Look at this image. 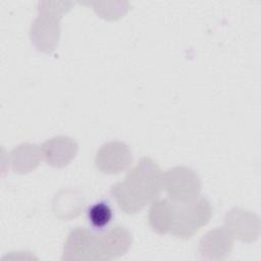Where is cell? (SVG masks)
Masks as SVG:
<instances>
[{"mask_svg":"<svg viewBox=\"0 0 261 261\" xmlns=\"http://www.w3.org/2000/svg\"><path fill=\"white\" fill-rule=\"evenodd\" d=\"M162 178L163 173L157 163L149 157H143L127 172L124 181L111 187L110 195L122 212L136 214L147 204L158 200Z\"/></svg>","mask_w":261,"mask_h":261,"instance_id":"1","label":"cell"},{"mask_svg":"<svg viewBox=\"0 0 261 261\" xmlns=\"http://www.w3.org/2000/svg\"><path fill=\"white\" fill-rule=\"evenodd\" d=\"M211 214L210 202L205 197L199 196L186 203L172 202V223L169 232L180 239H190L209 222Z\"/></svg>","mask_w":261,"mask_h":261,"instance_id":"2","label":"cell"},{"mask_svg":"<svg viewBox=\"0 0 261 261\" xmlns=\"http://www.w3.org/2000/svg\"><path fill=\"white\" fill-rule=\"evenodd\" d=\"M162 189L172 202H191L200 195L201 179L192 168L174 166L167 169L163 174Z\"/></svg>","mask_w":261,"mask_h":261,"instance_id":"3","label":"cell"},{"mask_svg":"<svg viewBox=\"0 0 261 261\" xmlns=\"http://www.w3.org/2000/svg\"><path fill=\"white\" fill-rule=\"evenodd\" d=\"M61 259L104 260L99 234L85 227H74L65 240Z\"/></svg>","mask_w":261,"mask_h":261,"instance_id":"4","label":"cell"},{"mask_svg":"<svg viewBox=\"0 0 261 261\" xmlns=\"http://www.w3.org/2000/svg\"><path fill=\"white\" fill-rule=\"evenodd\" d=\"M39 15L32 22L30 38L35 48L43 53H51L58 45L61 16L48 11H38Z\"/></svg>","mask_w":261,"mask_h":261,"instance_id":"5","label":"cell"},{"mask_svg":"<svg viewBox=\"0 0 261 261\" xmlns=\"http://www.w3.org/2000/svg\"><path fill=\"white\" fill-rule=\"evenodd\" d=\"M133 161L129 147L119 141L103 144L95 157V166L106 174H117L126 170Z\"/></svg>","mask_w":261,"mask_h":261,"instance_id":"6","label":"cell"},{"mask_svg":"<svg viewBox=\"0 0 261 261\" xmlns=\"http://www.w3.org/2000/svg\"><path fill=\"white\" fill-rule=\"evenodd\" d=\"M224 227L233 239L254 243L260 234V218L250 210L234 207L225 214Z\"/></svg>","mask_w":261,"mask_h":261,"instance_id":"7","label":"cell"},{"mask_svg":"<svg viewBox=\"0 0 261 261\" xmlns=\"http://www.w3.org/2000/svg\"><path fill=\"white\" fill-rule=\"evenodd\" d=\"M41 149L43 158L47 164L61 168L68 165L75 157L79 145L69 137L56 136L44 142Z\"/></svg>","mask_w":261,"mask_h":261,"instance_id":"8","label":"cell"},{"mask_svg":"<svg viewBox=\"0 0 261 261\" xmlns=\"http://www.w3.org/2000/svg\"><path fill=\"white\" fill-rule=\"evenodd\" d=\"M233 245V238L228 230L216 227L209 230L199 243V253L202 259L223 260L230 254Z\"/></svg>","mask_w":261,"mask_h":261,"instance_id":"9","label":"cell"},{"mask_svg":"<svg viewBox=\"0 0 261 261\" xmlns=\"http://www.w3.org/2000/svg\"><path fill=\"white\" fill-rule=\"evenodd\" d=\"M98 234L104 260H112L125 255L133 244L130 231L121 225H115Z\"/></svg>","mask_w":261,"mask_h":261,"instance_id":"10","label":"cell"},{"mask_svg":"<svg viewBox=\"0 0 261 261\" xmlns=\"http://www.w3.org/2000/svg\"><path fill=\"white\" fill-rule=\"evenodd\" d=\"M42 157V149L40 146L31 143H22L11 150L9 161L15 173L25 174L38 167Z\"/></svg>","mask_w":261,"mask_h":261,"instance_id":"11","label":"cell"},{"mask_svg":"<svg viewBox=\"0 0 261 261\" xmlns=\"http://www.w3.org/2000/svg\"><path fill=\"white\" fill-rule=\"evenodd\" d=\"M172 223V201L168 199L156 200L149 210V225L158 234L170 231Z\"/></svg>","mask_w":261,"mask_h":261,"instance_id":"12","label":"cell"},{"mask_svg":"<svg viewBox=\"0 0 261 261\" xmlns=\"http://www.w3.org/2000/svg\"><path fill=\"white\" fill-rule=\"evenodd\" d=\"M59 197H61L65 202H61L57 199H54L53 201V210L56 216L62 218V219H69L72 217H75L80 214L81 210L84 207V201H79L71 203L72 201L80 198V196H75L73 192L71 191H62L58 194Z\"/></svg>","mask_w":261,"mask_h":261,"instance_id":"13","label":"cell"},{"mask_svg":"<svg viewBox=\"0 0 261 261\" xmlns=\"http://www.w3.org/2000/svg\"><path fill=\"white\" fill-rule=\"evenodd\" d=\"M112 217V209L106 202L95 203L89 208L88 211L89 221L96 229H103L109 224Z\"/></svg>","mask_w":261,"mask_h":261,"instance_id":"14","label":"cell"},{"mask_svg":"<svg viewBox=\"0 0 261 261\" xmlns=\"http://www.w3.org/2000/svg\"><path fill=\"white\" fill-rule=\"evenodd\" d=\"M72 5L73 3L68 1H40L38 2V11H48L61 16L63 13H66Z\"/></svg>","mask_w":261,"mask_h":261,"instance_id":"15","label":"cell"}]
</instances>
